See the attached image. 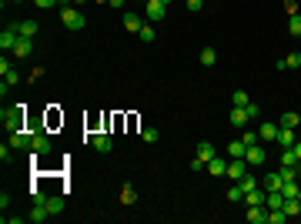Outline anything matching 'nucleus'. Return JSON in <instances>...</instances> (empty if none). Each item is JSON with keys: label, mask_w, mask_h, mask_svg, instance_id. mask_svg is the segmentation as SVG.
<instances>
[{"label": "nucleus", "mask_w": 301, "mask_h": 224, "mask_svg": "<svg viewBox=\"0 0 301 224\" xmlns=\"http://www.w3.org/2000/svg\"><path fill=\"white\" fill-rule=\"evenodd\" d=\"M17 40H20L17 27H7V30L0 34V47H3V50H10V54H13V47H17Z\"/></svg>", "instance_id": "9d476101"}, {"label": "nucleus", "mask_w": 301, "mask_h": 224, "mask_svg": "<svg viewBox=\"0 0 301 224\" xmlns=\"http://www.w3.org/2000/svg\"><path fill=\"white\" fill-rule=\"evenodd\" d=\"M47 211L60 214V211H64V198H47Z\"/></svg>", "instance_id": "c85d7f7f"}, {"label": "nucleus", "mask_w": 301, "mask_h": 224, "mask_svg": "<svg viewBox=\"0 0 301 224\" xmlns=\"http://www.w3.org/2000/svg\"><path fill=\"white\" fill-rule=\"evenodd\" d=\"M245 204H248V208H255V204H265V208H268V194H265V191H248V194H245Z\"/></svg>", "instance_id": "4468645a"}, {"label": "nucleus", "mask_w": 301, "mask_h": 224, "mask_svg": "<svg viewBox=\"0 0 301 224\" xmlns=\"http://www.w3.org/2000/svg\"><path fill=\"white\" fill-rule=\"evenodd\" d=\"M228 121H231L234 127H245V124L251 121V117H248V107H234V111H231V117H228Z\"/></svg>", "instance_id": "f3484780"}, {"label": "nucleus", "mask_w": 301, "mask_h": 224, "mask_svg": "<svg viewBox=\"0 0 301 224\" xmlns=\"http://www.w3.org/2000/svg\"><path fill=\"white\" fill-rule=\"evenodd\" d=\"M285 70H301V50H295V54L285 57Z\"/></svg>", "instance_id": "5701e85b"}, {"label": "nucleus", "mask_w": 301, "mask_h": 224, "mask_svg": "<svg viewBox=\"0 0 301 224\" xmlns=\"http://www.w3.org/2000/svg\"><path fill=\"white\" fill-rule=\"evenodd\" d=\"M141 27H144V23H141V17H137V13H124V30L141 34Z\"/></svg>", "instance_id": "dca6fc26"}, {"label": "nucleus", "mask_w": 301, "mask_h": 224, "mask_svg": "<svg viewBox=\"0 0 301 224\" xmlns=\"http://www.w3.org/2000/svg\"><path fill=\"white\" fill-rule=\"evenodd\" d=\"M141 137H144L147 144H157V137H161V134H157V127H144V131H141Z\"/></svg>", "instance_id": "7c9ffc66"}, {"label": "nucleus", "mask_w": 301, "mask_h": 224, "mask_svg": "<svg viewBox=\"0 0 301 224\" xmlns=\"http://www.w3.org/2000/svg\"><path fill=\"white\" fill-rule=\"evenodd\" d=\"M228 201L238 204V201H245V191H241V184L234 181V188H228Z\"/></svg>", "instance_id": "393cba45"}, {"label": "nucleus", "mask_w": 301, "mask_h": 224, "mask_svg": "<svg viewBox=\"0 0 301 224\" xmlns=\"http://www.w3.org/2000/svg\"><path fill=\"white\" fill-rule=\"evenodd\" d=\"M50 147L54 144H50V137H47L44 131H33V144H30L33 154H50Z\"/></svg>", "instance_id": "423d86ee"}, {"label": "nucleus", "mask_w": 301, "mask_h": 224, "mask_svg": "<svg viewBox=\"0 0 301 224\" xmlns=\"http://www.w3.org/2000/svg\"><path fill=\"white\" fill-rule=\"evenodd\" d=\"M33 3H37L40 10H50V7H57V0H33Z\"/></svg>", "instance_id": "e433bc0d"}, {"label": "nucleus", "mask_w": 301, "mask_h": 224, "mask_svg": "<svg viewBox=\"0 0 301 224\" xmlns=\"http://www.w3.org/2000/svg\"><path fill=\"white\" fill-rule=\"evenodd\" d=\"M77 3H87V0H74V7H77Z\"/></svg>", "instance_id": "ea45409f"}, {"label": "nucleus", "mask_w": 301, "mask_h": 224, "mask_svg": "<svg viewBox=\"0 0 301 224\" xmlns=\"http://www.w3.org/2000/svg\"><path fill=\"white\" fill-rule=\"evenodd\" d=\"M204 168H208V161H201V157L194 154V161H191V171H204Z\"/></svg>", "instance_id": "c9c22d12"}, {"label": "nucleus", "mask_w": 301, "mask_h": 224, "mask_svg": "<svg viewBox=\"0 0 301 224\" xmlns=\"http://www.w3.org/2000/svg\"><path fill=\"white\" fill-rule=\"evenodd\" d=\"M295 141H298V131H295V127H281L278 131V144L281 147H295Z\"/></svg>", "instance_id": "ddd939ff"}, {"label": "nucleus", "mask_w": 301, "mask_h": 224, "mask_svg": "<svg viewBox=\"0 0 301 224\" xmlns=\"http://www.w3.org/2000/svg\"><path fill=\"white\" fill-rule=\"evenodd\" d=\"M144 13L151 23H161L167 17V3H161V0H144Z\"/></svg>", "instance_id": "7ed1b4c3"}, {"label": "nucleus", "mask_w": 301, "mask_h": 224, "mask_svg": "<svg viewBox=\"0 0 301 224\" xmlns=\"http://www.w3.org/2000/svg\"><path fill=\"white\" fill-rule=\"evenodd\" d=\"M281 168H298V154H295V147H285V151H281Z\"/></svg>", "instance_id": "412c9836"}, {"label": "nucleus", "mask_w": 301, "mask_h": 224, "mask_svg": "<svg viewBox=\"0 0 301 224\" xmlns=\"http://www.w3.org/2000/svg\"><path fill=\"white\" fill-rule=\"evenodd\" d=\"M90 147H94L97 154H111L114 141H111V134H94V137H90Z\"/></svg>", "instance_id": "6e6552de"}, {"label": "nucleus", "mask_w": 301, "mask_h": 224, "mask_svg": "<svg viewBox=\"0 0 301 224\" xmlns=\"http://www.w3.org/2000/svg\"><path fill=\"white\" fill-rule=\"evenodd\" d=\"M208 174H214V178H221V174H228V164H224L221 157L214 154L211 161H208Z\"/></svg>", "instance_id": "2eb2a0df"}, {"label": "nucleus", "mask_w": 301, "mask_h": 224, "mask_svg": "<svg viewBox=\"0 0 301 224\" xmlns=\"http://www.w3.org/2000/svg\"><path fill=\"white\" fill-rule=\"evenodd\" d=\"M47 218H50V211H47V201H33V211L27 214V221L40 224V221H47Z\"/></svg>", "instance_id": "9b49d317"}, {"label": "nucleus", "mask_w": 301, "mask_h": 224, "mask_svg": "<svg viewBox=\"0 0 301 224\" xmlns=\"http://www.w3.org/2000/svg\"><path fill=\"white\" fill-rule=\"evenodd\" d=\"M245 151H248L245 141H231V144H228V154L231 157H245Z\"/></svg>", "instance_id": "a878e982"}, {"label": "nucleus", "mask_w": 301, "mask_h": 224, "mask_svg": "<svg viewBox=\"0 0 301 224\" xmlns=\"http://www.w3.org/2000/svg\"><path fill=\"white\" fill-rule=\"evenodd\" d=\"M245 174H248V161H245V157H231V164H228V178L241 181Z\"/></svg>", "instance_id": "0eeeda50"}, {"label": "nucleus", "mask_w": 301, "mask_h": 224, "mask_svg": "<svg viewBox=\"0 0 301 224\" xmlns=\"http://www.w3.org/2000/svg\"><path fill=\"white\" fill-rule=\"evenodd\" d=\"M33 144V131H10V147H17V151H30Z\"/></svg>", "instance_id": "20e7f679"}, {"label": "nucleus", "mask_w": 301, "mask_h": 224, "mask_svg": "<svg viewBox=\"0 0 301 224\" xmlns=\"http://www.w3.org/2000/svg\"><path fill=\"white\" fill-rule=\"evenodd\" d=\"M194 154H198L201 161H211V157L218 154V151H214V144H211V141H201V144H198V151H194Z\"/></svg>", "instance_id": "aec40b11"}, {"label": "nucleus", "mask_w": 301, "mask_h": 224, "mask_svg": "<svg viewBox=\"0 0 301 224\" xmlns=\"http://www.w3.org/2000/svg\"><path fill=\"white\" fill-rule=\"evenodd\" d=\"M184 7H188L191 13H198L201 7H204V0H184Z\"/></svg>", "instance_id": "f704fd0d"}, {"label": "nucleus", "mask_w": 301, "mask_h": 224, "mask_svg": "<svg viewBox=\"0 0 301 224\" xmlns=\"http://www.w3.org/2000/svg\"><path fill=\"white\" fill-rule=\"evenodd\" d=\"M10 3H23V0H10Z\"/></svg>", "instance_id": "a19ab883"}, {"label": "nucleus", "mask_w": 301, "mask_h": 224, "mask_svg": "<svg viewBox=\"0 0 301 224\" xmlns=\"http://www.w3.org/2000/svg\"><path fill=\"white\" fill-rule=\"evenodd\" d=\"M278 174L285 178V184H288V181H298V168H281Z\"/></svg>", "instance_id": "2f4dec72"}, {"label": "nucleus", "mask_w": 301, "mask_h": 224, "mask_svg": "<svg viewBox=\"0 0 301 224\" xmlns=\"http://www.w3.org/2000/svg\"><path fill=\"white\" fill-rule=\"evenodd\" d=\"M298 181H301V168H298Z\"/></svg>", "instance_id": "79ce46f5"}, {"label": "nucleus", "mask_w": 301, "mask_h": 224, "mask_svg": "<svg viewBox=\"0 0 301 224\" xmlns=\"http://www.w3.org/2000/svg\"><path fill=\"white\" fill-rule=\"evenodd\" d=\"M30 50H33V40L30 37H20L17 47H13V57H30Z\"/></svg>", "instance_id": "a211bd4d"}, {"label": "nucleus", "mask_w": 301, "mask_h": 224, "mask_svg": "<svg viewBox=\"0 0 301 224\" xmlns=\"http://www.w3.org/2000/svg\"><path fill=\"white\" fill-rule=\"evenodd\" d=\"M154 27H141V40H144V44H154Z\"/></svg>", "instance_id": "72a5a7b5"}, {"label": "nucleus", "mask_w": 301, "mask_h": 224, "mask_svg": "<svg viewBox=\"0 0 301 224\" xmlns=\"http://www.w3.org/2000/svg\"><path fill=\"white\" fill-rule=\"evenodd\" d=\"M245 161H248V164H265V161H268V151L261 144H251L245 151Z\"/></svg>", "instance_id": "1a4fd4ad"}, {"label": "nucleus", "mask_w": 301, "mask_h": 224, "mask_svg": "<svg viewBox=\"0 0 301 224\" xmlns=\"http://www.w3.org/2000/svg\"><path fill=\"white\" fill-rule=\"evenodd\" d=\"M298 137H301V134H298Z\"/></svg>", "instance_id": "c03bdc74"}, {"label": "nucleus", "mask_w": 301, "mask_h": 224, "mask_svg": "<svg viewBox=\"0 0 301 224\" xmlns=\"http://www.w3.org/2000/svg\"><path fill=\"white\" fill-rule=\"evenodd\" d=\"M278 131H281V124H271V121H265L261 127H258V137H261L265 144H275V141H278Z\"/></svg>", "instance_id": "39448f33"}, {"label": "nucleus", "mask_w": 301, "mask_h": 224, "mask_svg": "<svg viewBox=\"0 0 301 224\" xmlns=\"http://www.w3.org/2000/svg\"><path fill=\"white\" fill-rule=\"evenodd\" d=\"M124 3L127 0H107V7H114V10H124Z\"/></svg>", "instance_id": "4c0bfd02"}, {"label": "nucleus", "mask_w": 301, "mask_h": 224, "mask_svg": "<svg viewBox=\"0 0 301 224\" xmlns=\"http://www.w3.org/2000/svg\"><path fill=\"white\" fill-rule=\"evenodd\" d=\"M285 221H288V214L281 211V208L278 211H268V224H285Z\"/></svg>", "instance_id": "c756f323"}, {"label": "nucleus", "mask_w": 301, "mask_h": 224, "mask_svg": "<svg viewBox=\"0 0 301 224\" xmlns=\"http://www.w3.org/2000/svg\"><path fill=\"white\" fill-rule=\"evenodd\" d=\"M13 27H17V34L20 37H30V40L37 37V23L33 20H20V23H13Z\"/></svg>", "instance_id": "6ab92c4d"}, {"label": "nucleus", "mask_w": 301, "mask_h": 224, "mask_svg": "<svg viewBox=\"0 0 301 224\" xmlns=\"http://www.w3.org/2000/svg\"><path fill=\"white\" fill-rule=\"evenodd\" d=\"M23 117H27V104H13V107H3V111H0V121H3L7 131H20Z\"/></svg>", "instance_id": "f257e3e1"}, {"label": "nucleus", "mask_w": 301, "mask_h": 224, "mask_svg": "<svg viewBox=\"0 0 301 224\" xmlns=\"http://www.w3.org/2000/svg\"><path fill=\"white\" fill-rule=\"evenodd\" d=\"M231 101H234V107H248V104H251V101H248V90H234Z\"/></svg>", "instance_id": "cd10ccee"}, {"label": "nucleus", "mask_w": 301, "mask_h": 224, "mask_svg": "<svg viewBox=\"0 0 301 224\" xmlns=\"http://www.w3.org/2000/svg\"><path fill=\"white\" fill-rule=\"evenodd\" d=\"M60 23H64L67 30H80L87 20H84V13L77 7H60Z\"/></svg>", "instance_id": "f03ea898"}, {"label": "nucleus", "mask_w": 301, "mask_h": 224, "mask_svg": "<svg viewBox=\"0 0 301 224\" xmlns=\"http://www.w3.org/2000/svg\"><path fill=\"white\" fill-rule=\"evenodd\" d=\"M295 154H298V161H301V137L295 141Z\"/></svg>", "instance_id": "58836bf2"}, {"label": "nucleus", "mask_w": 301, "mask_h": 224, "mask_svg": "<svg viewBox=\"0 0 301 224\" xmlns=\"http://www.w3.org/2000/svg\"><path fill=\"white\" fill-rule=\"evenodd\" d=\"M288 30H291V37H301V13H291Z\"/></svg>", "instance_id": "bb28decb"}, {"label": "nucleus", "mask_w": 301, "mask_h": 224, "mask_svg": "<svg viewBox=\"0 0 301 224\" xmlns=\"http://www.w3.org/2000/svg\"><path fill=\"white\" fill-rule=\"evenodd\" d=\"M241 141H245V147H251V144H258L261 137H258V131H245V134H241Z\"/></svg>", "instance_id": "473e14b6"}, {"label": "nucleus", "mask_w": 301, "mask_h": 224, "mask_svg": "<svg viewBox=\"0 0 301 224\" xmlns=\"http://www.w3.org/2000/svg\"><path fill=\"white\" fill-rule=\"evenodd\" d=\"M214 60H218V50H214V47H204V50H201V64H204V67H211Z\"/></svg>", "instance_id": "b1692460"}, {"label": "nucleus", "mask_w": 301, "mask_h": 224, "mask_svg": "<svg viewBox=\"0 0 301 224\" xmlns=\"http://www.w3.org/2000/svg\"><path fill=\"white\" fill-rule=\"evenodd\" d=\"M265 188H268V191H281V188H285V178L271 171V174H268V178H265Z\"/></svg>", "instance_id": "4be33fe9"}, {"label": "nucleus", "mask_w": 301, "mask_h": 224, "mask_svg": "<svg viewBox=\"0 0 301 224\" xmlns=\"http://www.w3.org/2000/svg\"><path fill=\"white\" fill-rule=\"evenodd\" d=\"M248 224H268L265 204H255V208H248Z\"/></svg>", "instance_id": "f8f14e48"}, {"label": "nucleus", "mask_w": 301, "mask_h": 224, "mask_svg": "<svg viewBox=\"0 0 301 224\" xmlns=\"http://www.w3.org/2000/svg\"><path fill=\"white\" fill-rule=\"evenodd\" d=\"M298 218H301V214H298Z\"/></svg>", "instance_id": "37998d69"}]
</instances>
